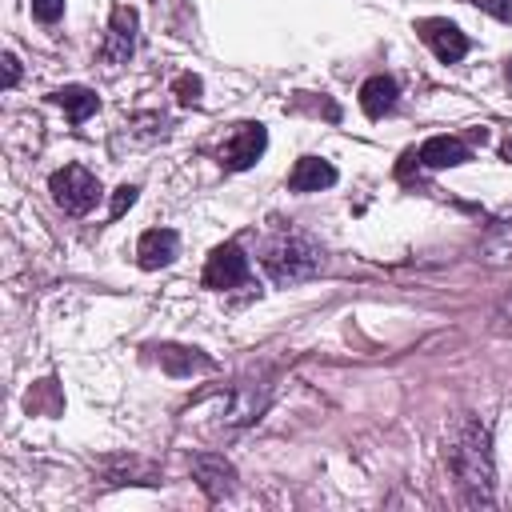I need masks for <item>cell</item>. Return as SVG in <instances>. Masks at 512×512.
<instances>
[{
    "label": "cell",
    "instance_id": "6da1fadb",
    "mask_svg": "<svg viewBox=\"0 0 512 512\" xmlns=\"http://www.w3.org/2000/svg\"><path fill=\"white\" fill-rule=\"evenodd\" d=\"M448 468L456 472L468 504H492V448L488 428L464 416L448 436Z\"/></svg>",
    "mask_w": 512,
    "mask_h": 512
},
{
    "label": "cell",
    "instance_id": "7a4b0ae2",
    "mask_svg": "<svg viewBox=\"0 0 512 512\" xmlns=\"http://www.w3.org/2000/svg\"><path fill=\"white\" fill-rule=\"evenodd\" d=\"M264 268L276 284H300L324 268V256L304 232H284L264 248Z\"/></svg>",
    "mask_w": 512,
    "mask_h": 512
},
{
    "label": "cell",
    "instance_id": "3957f363",
    "mask_svg": "<svg viewBox=\"0 0 512 512\" xmlns=\"http://www.w3.org/2000/svg\"><path fill=\"white\" fill-rule=\"evenodd\" d=\"M48 188H52V200H56L68 216H84V212H92L96 200H100V180H96L88 168H80V164L56 168L52 180H48Z\"/></svg>",
    "mask_w": 512,
    "mask_h": 512
},
{
    "label": "cell",
    "instance_id": "277c9868",
    "mask_svg": "<svg viewBox=\"0 0 512 512\" xmlns=\"http://www.w3.org/2000/svg\"><path fill=\"white\" fill-rule=\"evenodd\" d=\"M264 148H268V132H264V124H236V132L228 136V144L220 148V164L228 168V172H244V168H252L260 156H264Z\"/></svg>",
    "mask_w": 512,
    "mask_h": 512
},
{
    "label": "cell",
    "instance_id": "5b68a950",
    "mask_svg": "<svg viewBox=\"0 0 512 512\" xmlns=\"http://www.w3.org/2000/svg\"><path fill=\"white\" fill-rule=\"evenodd\" d=\"M252 268H248V256L240 252V244H220L212 248L208 264H204V284L224 292V288H236V284H248Z\"/></svg>",
    "mask_w": 512,
    "mask_h": 512
},
{
    "label": "cell",
    "instance_id": "8992f818",
    "mask_svg": "<svg viewBox=\"0 0 512 512\" xmlns=\"http://www.w3.org/2000/svg\"><path fill=\"white\" fill-rule=\"evenodd\" d=\"M416 32H420V40L444 60V64H456V60H464L468 56V36L452 24V20H440V16H432V20H420L416 24Z\"/></svg>",
    "mask_w": 512,
    "mask_h": 512
},
{
    "label": "cell",
    "instance_id": "52a82bcc",
    "mask_svg": "<svg viewBox=\"0 0 512 512\" xmlns=\"http://www.w3.org/2000/svg\"><path fill=\"white\" fill-rule=\"evenodd\" d=\"M136 52V8H112V20H108V40L100 48V56L108 64H124L128 56Z\"/></svg>",
    "mask_w": 512,
    "mask_h": 512
},
{
    "label": "cell",
    "instance_id": "ba28073f",
    "mask_svg": "<svg viewBox=\"0 0 512 512\" xmlns=\"http://www.w3.org/2000/svg\"><path fill=\"white\" fill-rule=\"evenodd\" d=\"M176 252H180V236H176L172 228H148V232L140 236V244H136V260H140V268H148V272L172 264Z\"/></svg>",
    "mask_w": 512,
    "mask_h": 512
},
{
    "label": "cell",
    "instance_id": "9c48e42d",
    "mask_svg": "<svg viewBox=\"0 0 512 512\" xmlns=\"http://www.w3.org/2000/svg\"><path fill=\"white\" fill-rule=\"evenodd\" d=\"M336 184V168L320 156H300L288 172V188L292 192H320V188H332Z\"/></svg>",
    "mask_w": 512,
    "mask_h": 512
},
{
    "label": "cell",
    "instance_id": "30bf717a",
    "mask_svg": "<svg viewBox=\"0 0 512 512\" xmlns=\"http://www.w3.org/2000/svg\"><path fill=\"white\" fill-rule=\"evenodd\" d=\"M472 152H468V144L460 140V136H432V140H424L420 144V152H416V160L424 164V168H456V164H464Z\"/></svg>",
    "mask_w": 512,
    "mask_h": 512
},
{
    "label": "cell",
    "instance_id": "8fae6325",
    "mask_svg": "<svg viewBox=\"0 0 512 512\" xmlns=\"http://www.w3.org/2000/svg\"><path fill=\"white\" fill-rule=\"evenodd\" d=\"M396 96H400V88H396L392 76H372V80L360 84V108L372 120H380L384 112H392L396 108Z\"/></svg>",
    "mask_w": 512,
    "mask_h": 512
},
{
    "label": "cell",
    "instance_id": "7c38bea8",
    "mask_svg": "<svg viewBox=\"0 0 512 512\" xmlns=\"http://www.w3.org/2000/svg\"><path fill=\"white\" fill-rule=\"evenodd\" d=\"M192 476H196V480H200V488L216 500V496H224V492H228V484H232V464H224V456L204 452V456H196V460H192Z\"/></svg>",
    "mask_w": 512,
    "mask_h": 512
},
{
    "label": "cell",
    "instance_id": "4fadbf2b",
    "mask_svg": "<svg viewBox=\"0 0 512 512\" xmlns=\"http://www.w3.org/2000/svg\"><path fill=\"white\" fill-rule=\"evenodd\" d=\"M52 100L68 112V120H72V124H84V120L100 108V96H96L92 88H84V84H64V88H56V92H52Z\"/></svg>",
    "mask_w": 512,
    "mask_h": 512
},
{
    "label": "cell",
    "instance_id": "5bb4252c",
    "mask_svg": "<svg viewBox=\"0 0 512 512\" xmlns=\"http://www.w3.org/2000/svg\"><path fill=\"white\" fill-rule=\"evenodd\" d=\"M160 368L172 372V376H192V372H208L212 360L196 348H176V344H164L160 348Z\"/></svg>",
    "mask_w": 512,
    "mask_h": 512
},
{
    "label": "cell",
    "instance_id": "9a60e30c",
    "mask_svg": "<svg viewBox=\"0 0 512 512\" xmlns=\"http://www.w3.org/2000/svg\"><path fill=\"white\" fill-rule=\"evenodd\" d=\"M200 92H204V84H200V76H192V72H184V76L176 80V100H180V104H200Z\"/></svg>",
    "mask_w": 512,
    "mask_h": 512
},
{
    "label": "cell",
    "instance_id": "2e32d148",
    "mask_svg": "<svg viewBox=\"0 0 512 512\" xmlns=\"http://www.w3.org/2000/svg\"><path fill=\"white\" fill-rule=\"evenodd\" d=\"M136 192H140L136 184H120V188L112 192V208H108V216H112V220H120V216L136 204Z\"/></svg>",
    "mask_w": 512,
    "mask_h": 512
},
{
    "label": "cell",
    "instance_id": "e0dca14e",
    "mask_svg": "<svg viewBox=\"0 0 512 512\" xmlns=\"http://www.w3.org/2000/svg\"><path fill=\"white\" fill-rule=\"evenodd\" d=\"M32 16L40 24H56L64 16V0H32Z\"/></svg>",
    "mask_w": 512,
    "mask_h": 512
},
{
    "label": "cell",
    "instance_id": "ac0fdd59",
    "mask_svg": "<svg viewBox=\"0 0 512 512\" xmlns=\"http://www.w3.org/2000/svg\"><path fill=\"white\" fill-rule=\"evenodd\" d=\"M468 4H476V8H484L488 16H496V20L512 24V0H468Z\"/></svg>",
    "mask_w": 512,
    "mask_h": 512
},
{
    "label": "cell",
    "instance_id": "d6986e66",
    "mask_svg": "<svg viewBox=\"0 0 512 512\" xmlns=\"http://www.w3.org/2000/svg\"><path fill=\"white\" fill-rule=\"evenodd\" d=\"M20 80V60L12 52H4V88H12Z\"/></svg>",
    "mask_w": 512,
    "mask_h": 512
},
{
    "label": "cell",
    "instance_id": "ffe728a7",
    "mask_svg": "<svg viewBox=\"0 0 512 512\" xmlns=\"http://www.w3.org/2000/svg\"><path fill=\"white\" fill-rule=\"evenodd\" d=\"M504 160H512V136L504 140Z\"/></svg>",
    "mask_w": 512,
    "mask_h": 512
}]
</instances>
